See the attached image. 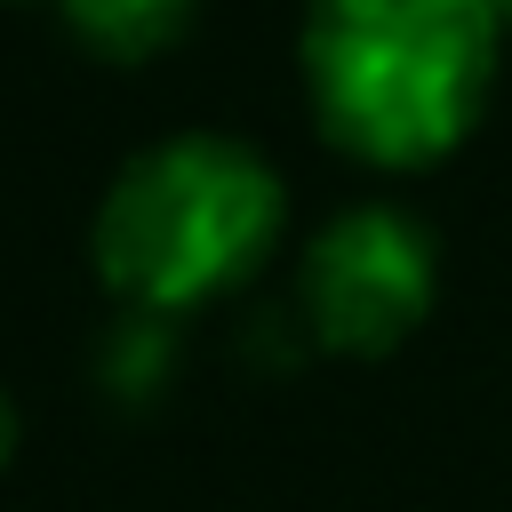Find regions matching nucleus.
I'll return each mask as SVG.
<instances>
[{"mask_svg":"<svg viewBox=\"0 0 512 512\" xmlns=\"http://www.w3.org/2000/svg\"><path fill=\"white\" fill-rule=\"evenodd\" d=\"M504 16L488 0H312L304 96L368 168H432L488 104Z\"/></svg>","mask_w":512,"mask_h":512,"instance_id":"nucleus-1","label":"nucleus"},{"mask_svg":"<svg viewBox=\"0 0 512 512\" xmlns=\"http://www.w3.org/2000/svg\"><path fill=\"white\" fill-rule=\"evenodd\" d=\"M288 224L272 160L240 136L184 128L144 144L96 200V272L136 312H192L240 288Z\"/></svg>","mask_w":512,"mask_h":512,"instance_id":"nucleus-2","label":"nucleus"},{"mask_svg":"<svg viewBox=\"0 0 512 512\" xmlns=\"http://www.w3.org/2000/svg\"><path fill=\"white\" fill-rule=\"evenodd\" d=\"M432 288H440L432 232L400 208H344L304 248V272H296V304H304L312 336L352 360L392 352L432 312Z\"/></svg>","mask_w":512,"mask_h":512,"instance_id":"nucleus-3","label":"nucleus"},{"mask_svg":"<svg viewBox=\"0 0 512 512\" xmlns=\"http://www.w3.org/2000/svg\"><path fill=\"white\" fill-rule=\"evenodd\" d=\"M72 40L104 64H144L160 48H176L192 32V8L200 0H56Z\"/></svg>","mask_w":512,"mask_h":512,"instance_id":"nucleus-4","label":"nucleus"},{"mask_svg":"<svg viewBox=\"0 0 512 512\" xmlns=\"http://www.w3.org/2000/svg\"><path fill=\"white\" fill-rule=\"evenodd\" d=\"M8 456H16V408H8V392H0V472H8Z\"/></svg>","mask_w":512,"mask_h":512,"instance_id":"nucleus-5","label":"nucleus"},{"mask_svg":"<svg viewBox=\"0 0 512 512\" xmlns=\"http://www.w3.org/2000/svg\"><path fill=\"white\" fill-rule=\"evenodd\" d=\"M488 8H496V16H504V24H512V0H488Z\"/></svg>","mask_w":512,"mask_h":512,"instance_id":"nucleus-6","label":"nucleus"}]
</instances>
